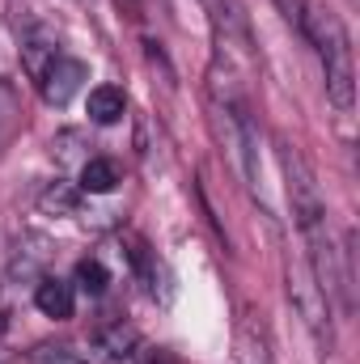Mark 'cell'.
Segmentation results:
<instances>
[{"mask_svg":"<svg viewBox=\"0 0 360 364\" xmlns=\"http://www.w3.org/2000/svg\"><path fill=\"white\" fill-rule=\"evenodd\" d=\"M301 34L318 47L331 106L348 114L356 102V64H352V47H348V30H344L339 13L322 0H305L301 4Z\"/></svg>","mask_w":360,"mask_h":364,"instance_id":"cell-1","label":"cell"},{"mask_svg":"<svg viewBox=\"0 0 360 364\" xmlns=\"http://www.w3.org/2000/svg\"><path fill=\"white\" fill-rule=\"evenodd\" d=\"M280 170H284V182H288V203H292V216H297V229L301 233H314L327 225V203H322V191L314 182V170L305 166V157L280 140Z\"/></svg>","mask_w":360,"mask_h":364,"instance_id":"cell-2","label":"cell"},{"mask_svg":"<svg viewBox=\"0 0 360 364\" xmlns=\"http://www.w3.org/2000/svg\"><path fill=\"white\" fill-rule=\"evenodd\" d=\"M21 127V102H17V90L9 81H0V149L13 140V132Z\"/></svg>","mask_w":360,"mask_h":364,"instance_id":"cell-9","label":"cell"},{"mask_svg":"<svg viewBox=\"0 0 360 364\" xmlns=\"http://www.w3.org/2000/svg\"><path fill=\"white\" fill-rule=\"evenodd\" d=\"M30 364H93L85 352H77L73 343H38L30 352Z\"/></svg>","mask_w":360,"mask_h":364,"instance_id":"cell-10","label":"cell"},{"mask_svg":"<svg viewBox=\"0 0 360 364\" xmlns=\"http://www.w3.org/2000/svg\"><path fill=\"white\" fill-rule=\"evenodd\" d=\"M77 288L90 292V296H102V292H106V267H102L97 259L77 263Z\"/></svg>","mask_w":360,"mask_h":364,"instance_id":"cell-11","label":"cell"},{"mask_svg":"<svg viewBox=\"0 0 360 364\" xmlns=\"http://www.w3.org/2000/svg\"><path fill=\"white\" fill-rule=\"evenodd\" d=\"M288 296H292V305L301 309V318H305V326L314 331V335H327V343H331V305H327V292L318 288V279L309 272V263H301V267H288Z\"/></svg>","mask_w":360,"mask_h":364,"instance_id":"cell-3","label":"cell"},{"mask_svg":"<svg viewBox=\"0 0 360 364\" xmlns=\"http://www.w3.org/2000/svg\"><path fill=\"white\" fill-rule=\"evenodd\" d=\"M140 339H136V331L132 326H123V322H115V326H102L97 331V348L110 356V360H123V356H132V348H136Z\"/></svg>","mask_w":360,"mask_h":364,"instance_id":"cell-8","label":"cell"},{"mask_svg":"<svg viewBox=\"0 0 360 364\" xmlns=\"http://www.w3.org/2000/svg\"><path fill=\"white\" fill-rule=\"evenodd\" d=\"M123 110H127V93L119 90V85H97V90H90V119L93 123L110 127V123L123 119Z\"/></svg>","mask_w":360,"mask_h":364,"instance_id":"cell-6","label":"cell"},{"mask_svg":"<svg viewBox=\"0 0 360 364\" xmlns=\"http://www.w3.org/2000/svg\"><path fill=\"white\" fill-rule=\"evenodd\" d=\"M301 4H305V0H275V9H280L292 26H301Z\"/></svg>","mask_w":360,"mask_h":364,"instance_id":"cell-13","label":"cell"},{"mask_svg":"<svg viewBox=\"0 0 360 364\" xmlns=\"http://www.w3.org/2000/svg\"><path fill=\"white\" fill-rule=\"evenodd\" d=\"M85 81H90V68H85L81 60H73V55L60 51V55L38 73V93H43L47 106H68V102L81 93Z\"/></svg>","mask_w":360,"mask_h":364,"instance_id":"cell-4","label":"cell"},{"mask_svg":"<svg viewBox=\"0 0 360 364\" xmlns=\"http://www.w3.org/2000/svg\"><path fill=\"white\" fill-rule=\"evenodd\" d=\"M115 186H119V166H115V161H106V157L85 161V170H81V191L106 195V191H115Z\"/></svg>","mask_w":360,"mask_h":364,"instance_id":"cell-7","label":"cell"},{"mask_svg":"<svg viewBox=\"0 0 360 364\" xmlns=\"http://www.w3.org/2000/svg\"><path fill=\"white\" fill-rule=\"evenodd\" d=\"M34 305H38L43 318L68 322L73 309H77V288H73L68 279H60V275H43V279L34 284Z\"/></svg>","mask_w":360,"mask_h":364,"instance_id":"cell-5","label":"cell"},{"mask_svg":"<svg viewBox=\"0 0 360 364\" xmlns=\"http://www.w3.org/2000/svg\"><path fill=\"white\" fill-rule=\"evenodd\" d=\"M43 208H60V212H68V208H73V195H68L64 186H55V191L43 195Z\"/></svg>","mask_w":360,"mask_h":364,"instance_id":"cell-12","label":"cell"}]
</instances>
